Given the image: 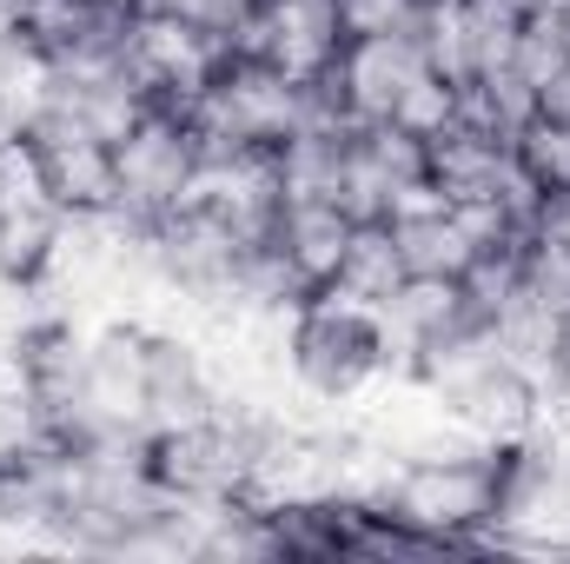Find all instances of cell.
I'll return each mask as SVG.
<instances>
[{
    "instance_id": "obj_1",
    "label": "cell",
    "mask_w": 570,
    "mask_h": 564,
    "mask_svg": "<svg viewBox=\"0 0 570 564\" xmlns=\"http://www.w3.org/2000/svg\"><path fill=\"white\" fill-rule=\"evenodd\" d=\"M285 366L298 379V392L325 399V406H358V392L372 379H385V352H379V305L352 299L345 285H318L305 292L298 319H292V346Z\"/></svg>"
},
{
    "instance_id": "obj_15",
    "label": "cell",
    "mask_w": 570,
    "mask_h": 564,
    "mask_svg": "<svg viewBox=\"0 0 570 564\" xmlns=\"http://www.w3.org/2000/svg\"><path fill=\"white\" fill-rule=\"evenodd\" d=\"M412 40H419V60H425L431 74H444V80H458V87L478 80V33H471L464 0H425Z\"/></svg>"
},
{
    "instance_id": "obj_25",
    "label": "cell",
    "mask_w": 570,
    "mask_h": 564,
    "mask_svg": "<svg viewBox=\"0 0 570 564\" xmlns=\"http://www.w3.org/2000/svg\"><path fill=\"white\" fill-rule=\"evenodd\" d=\"M134 13H179V0H134Z\"/></svg>"
},
{
    "instance_id": "obj_26",
    "label": "cell",
    "mask_w": 570,
    "mask_h": 564,
    "mask_svg": "<svg viewBox=\"0 0 570 564\" xmlns=\"http://www.w3.org/2000/svg\"><path fill=\"white\" fill-rule=\"evenodd\" d=\"M87 7H107V13H134V0H87Z\"/></svg>"
},
{
    "instance_id": "obj_8",
    "label": "cell",
    "mask_w": 570,
    "mask_h": 564,
    "mask_svg": "<svg viewBox=\"0 0 570 564\" xmlns=\"http://www.w3.org/2000/svg\"><path fill=\"white\" fill-rule=\"evenodd\" d=\"M266 240L279 246V260L298 273V285L318 292V285L338 280V260H345V240H352V213L338 200H285Z\"/></svg>"
},
{
    "instance_id": "obj_24",
    "label": "cell",
    "mask_w": 570,
    "mask_h": 564,
    "mask_svg": "<svg viewBox=\"0 0 570 564\" xmlns=\"http://www.w3.org/2000/svg\"><path fill=\"white\" fill-rule=\"evenodd\" d=\"M27 33V0H0V40Z\"/></svg>"
},
{
    "instance_id": "obj_7",
    "label": "cell",
    "mask_w": 570,
    "mask_h": 564,
    "mask_svg": "<svg viewBox=\"0 0 570 564\" xmlns=\"http://www.w3.org/2000/svg\"><path fill=\"white\" fill-rule=\"evenodd\" d=\"M219 406L213 392V359L199 332H153V372H146V425L173 431Z\"/></svg>"
},
{
    "instance_id": "obj_21",
    "label": "cell",
    "mask_w": 570,
    "mask_h": 564,
    "mask_svg": "<svg viewBox=\"0 0 570 564\" xmlns=\"http://www.w3.org/2000/svg\"><path fill=\"white\" fill-rule=\"evenodd\" d=\"M253 7H259V0H179V20L206 27L213 40H233V33H239V20H246Z\"/></svg>"
},
{
    "instance_id": "obj_20",
    "label": "cell",
    "mask_w": 570,
    "mask_h": 564,
    "mask_svg": "<svg viewBox=\"0 0 570 564\" xmlns=\"http://www.w3.org/2000/svg\"><path fill=\"white\" fill-rule=\"evenodd\" d=\"M419 13H425V0H338L345 40H365V33H412Z\"/></svg>"
},
{
    "instance_id": "obj_27",
    "label": "cell",
    "mask_w": 570,
    "mask_h": 564,
    "mask_svg": "<svg viewBox=\"0 0 570 564\" xmlns=\"http://www.w3.org/2000/svg\"><path fill=\"white\" fill-rule=\"evenodd\" d=\"M551 13H558V33H564V47H570V0L564 7H551Z\"/></svg>"
},
{
    "instance_id": "obj_23",
    "label": "cell",
    "mask_w": 570,
    "mask_h": 564,
    "mask_svg": "<svg viewBox=\"0 0 570 564\" xmlns=\"http://www.w3.org/2000/svg\"><path fill=\"white\" fill-rule=\"evenodd\" d=\"M538 120H558V127H570V60L551 74V80H538Z\"/></svg>"
},
{
    "instance_id": "obj_3",
    "label": "cell",
    "mask_w": 570,
    "mask_h": 564,
    "mask_svg": "<svg viewBox=\"0 0 570 564\" xmlns=\"http://www.w3.org/2000/svg\"><path fill=\"white\" fill-rule=\"evenodd\" d=\"M199 134L186 127V114L153 107L127 140H114V166H120V213H134L140 226L179 213L193 200L199 179Z\"/></svg>"
},
{
    "instance_id": "obj_12",
    "label": "cell",
    "mask_w": 570,
    "mask_h": 564,
    "mask_svg": "<svg viewBox=\"0 0 570 564\" xmlns=\"http://www.w3.org/2000/svg\"><path fill=\"white\" fill-rule=\"evenodd\" d=\"M60 100V67L33 33L0 40V140H27Z\"/></svg>"
},
{
    "instance_id": "obj_18",
    "label": "cell",
    "mask_w": 570,
    "mask_h": 564,
    "mask_svg": "<svg viewBox=\"0 0 570 564\" xmlns=\"http://www.w3.org/2000/svg\"><path fill=\"white\" fill-rule=\"evenodd\" d=\"M518 285L544 305V312H558L570 319V253L564 246H544V240H531L524 233V260H518Z\"/></svg>"
},
{
    "instance_id": "obj_4",
    "label": "cell",
    "mask_w": 570,
    "mask_h": 564,
    "mask_svg": "<svg viewBox=\"0 0 570 564\" xmlns=\"http://www.w3.org/2000/svg\"><path fill=\"white\" fill-rule=\"evenodd\" d=\"M146 372H153V332L134 319H107L87 339V386L60 438L94 431H153L146 425Z\"/></svg>"
},
{
    "instance_id": "obj_10",
    "label": "cell",
    "mask_w": 570,
    "mask_h": 564,
    "mask_svg": "<svg viewBox=\"0 0 570 564\" xmlns=\"http://www.w3.org/2000/svg\"><path fill=\"white\" fill-rule=\"evenodd\" d=\"M511 166H518L511 140L491 134V127H478V120H458V127H444L438 140H425V179L444 193V200L498 193Z\"/></svg>"
},
{
    "instance_id": "obj_14",
    "label": "cell",
    "mask_w": 570,
    "mask_h": 564,
    "mask_svg": "<svg viewBox=\"0 0 570 564\" xmlns=\"http://www.w3.org/2000/svg\"><path fill=\"white\" fill-rule=\"evenodd\" d=\"M352 299L379 305L405 285V260H399V240H392V220H352V240H345V260H338V280Z\"/></svg>"
},
{
    "instance_id": "obj_11",
    "label": "cell",
    "mask_w": 570,
    "mask_h": 564,
    "mask_svg": "<svg viewBox=\"0 0 570 564\" xmlns=\"http://www.w3.org/2000/svg\"><path fill=\"white\" fill-rule=\"evenodd\" d=\"M392 240H399L405 273H419V280H464V266L478 260V246L464 240V226H458L444 193L419 200V206H399L392 213Z\"/></svg>"
},
{
    "instance_id": "obj_5",
    "label": "cell",
    "mask_w": 570,
    "mask_h": 564,
    "mask_svg": "<svg viewBox=\"0 0 570 564\" xmlns=\"http://www.w3.org/2000/svg\"><path fill=\"white\" fill-rule=\"evenodd\" d=\"M33 173H40V193L60 206V213H107L120 206V166H114V146L100 134H87L67 107H53L33 134Z\"/></svg>"
},
{
    "instance_id": "obj_13",
    "label": "cell",
    "mask_w": 570,
    "mask_h": 564,
    "mask_svg": "<svg viewBox=\"0 0 570 564\" xmlns=\"http://www.w3.org/2000/svg\"><path fill=\"white\" fill-rule=\"evenodd\" d=\"M345 140H352V127H298L292 140L273 146V166H279L285 200H338Z\"/></svg>"
},
{
    "instance_id": "obj_2",
    "label": "cell",
    "mask_w": 570,
    "mask_h": 564,
    "mask_svg": "<svg viewBox=\"0 0 570 564\" xmlns=\"http://www.w3.org/2000/svg\"><path fill=\"white\" fill-rule=\"evenodd\" d=\"M405 525H419L438 552H491V518H498V451H431L412 458L385 498Z\"/></svg>"
},
{
    "instance_id": "obj_19",
    "label": "cell",
    "mask_w": 570,
    "mask_h": 564,
    "mask_svg": "<svg viewBox=\"0 0 570 564\" xmlns=\"http://www.w3.org/2000/svg\"><path fill=\"white\" fill-rule=\"evenodd\" d=\"M40 445H53V425H47V412H40L27 392L0 386V471H13L20 458H33Z\"/></svg>"
},
{
    "instance_id": "obj_22",
    "label": "cell",
    "mask_w": 570,
    "mask_h": 564,
    "mask_svg": "<svg viewBox=\"0 0 570 564\" xmlns=\"http://www.w3.org/2000/svg\"><path fill=\"white\" fill-rule=\"evenodd\" d=\"M531 240L564 246V253H570V186H558V193H544V200H538V213H531Z\"/></svg>"
},
{
    "instance_id": "obj_16",
    "label": "cell",
    "mask_w": 570,
    "mask_h": 564,
    "mask_svg": "<svg viewBox=\"0 0 570 564\" xmlns=\"http://www.w3.org/2000/svg\"><path fill=\"white\" fill-rule=\"evenodd\" d=\"M458 120H464V87L444 80V74H431V67L412 74V87H405L399 107H392V127H405V134H419V140H438V134L458 127Z\"/></svg>"
},
{
    "instance_id": "obj_17",
    "label": "cell",
    "mask_w": 570,
    "mask_h": 564,
    "mask_svg": "<svg viewBox=\"0 0 570 564\" xmlns=\"http://www.w3.org/2000/svg\"><path fill=\"white\" fill-rule=\"evenodd\" d=\"M511 153H518V166L531 173L538 193L570 186V127H558V120H531V127L511 140Z\"/></svg>"
},
{
    "instance_id": "obj_9",
    "label": "cell",
    "mask_w": 570,
    "mask_h": 564,
    "mask_svg": "<svg viewBox=\"0 0 570 564\" xmlns=\"http://www.w3.org/2000/svg\"><path fill=\"white\" fill-rule=\"evenodd\" d=\"M444 412L464 425L471 445L504 451V445H518V438L538 431V386H531L524 372H511V366H491V372H484L478 386H464Z\"/></svg>"
},
{
    "instance_id": "obj_6",
    "label": "cell",
    "mask_w": 570,
    "mask_h": 564,
    "mask_svg": "<svg viewBox=\"0 0 570 564\" xmlns=\"http://www.w3.org/2000/svg\"><path fill=\"white\" fill-rule=\"evenodd\" d=\"M419 67L425 60H419L412 33H365V40H345V54L318 80L338 94V107H345L352 127H372V120H392V107H399V94L412 87Z\"/></svg>"
}]
</instances>
